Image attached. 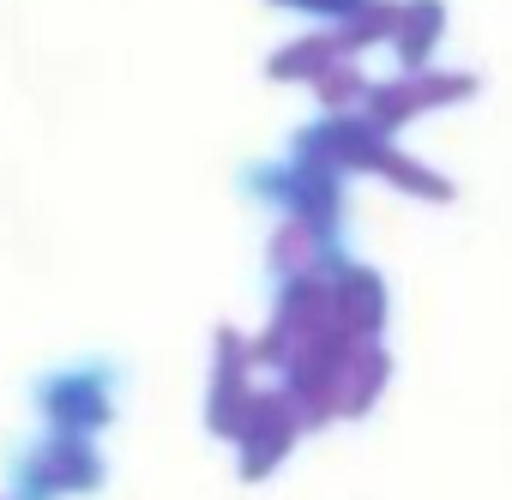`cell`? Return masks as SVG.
Returning a JSON list of instances; mask_svg holds the SVG:
<instances>
[{
    "label": "cell",
    "instance_id": "cell-1",
    "mask_svg": "<svg viewBox=\"0 0 512 500\" xmlns=\"http://www.w3.org/2000/svg\"><path fill=\"white\" fill-rule=\"evenodd\" d=\"M103 488V458L85 434H49L37 452L13 464V500H61Z\"/></svg>",
    "mask_w": 512,
    "mask_h": 500
},
{
    "label": "cell",
    "instance_id": "cell-2",
    "mask_svg": "<svg viewBox=\"0 0 512 500\" xmlns=\"http://www.w3.org/2000/svg\"><path fill=\"white\" fill-rule=\"evenodd\" d=\"M37 410L49 422V434H97L115 404H109V374L103 368H67V374H49L37 386Z\"/></svg>",
    "mask_w": 512,
    "mask_h": 500
}]
</instances>
